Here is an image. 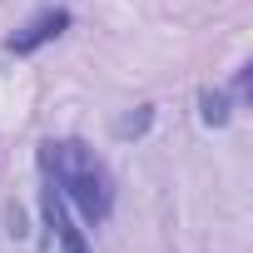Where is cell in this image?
I'll use <instances>...</instances> for the list:
<instances>
[{
    "mask_svg": "<svg viewBox=\"0 0 253 253\" xmlns=\"http://www.w3.org/2000/svg\"><path fill=\"white\" fill-rule=\"evenodd\" d=\"M149 119H154V109L144 104V109H139V119H124V124H119V134H144V129H149Z\"/></svg>",
    "mask_w": 253,
    "mask_h": 253,
    "instance_id": "5",
    "label": "cell"
},
{
    "mask_svg": "<svg viewBox=\"0 0 253 253\" xmlns=\"http://www.w3.org/2000/svg\"><path fill=\"white\" fill-rule=\"evenodd\" d=\"M243 89H248V70H238L228 89H204L199 94V119L209 124V129H223V124L233 119V104L243 99Z\"/></svg>",
    "mask_w": 253,
    "mask_h": 253,
    "instance_id": "4",
    "label": "cell"
},
{
    "mask_svg": "<svg viewBox=\"0 0 253 253\" xmlns=\"http://www.w3.org/2000/svg\"><path fill=\"white\" fill-rule=\"evenodd\" d=\"M40 174L70 209H80L84 223H104L114 213V174L84 139H45Z\"/></svg>",
    "mask_w": 253,
    "mask_h": 253,
    "instance_id": "1",
    "label": "cell"
},
{
    "mask_svg": "<svg viewBox=\"0 0 253 253\" xmlns=\"http://www.w3.org/2000/svg\"><path fill=\"white\" fill-rule=\"evenodd\" d=\"M75 25V15L65 10V5H45V10H35L10 40H5V50L15 55V60H25V55H35V50H45L50 40H60L65 30Z\"/></svg>",
    "mask_w": 253,
    "mask_h": 253,
    "instance_id": "3",
    "label": "cell"
},
{
    "mask_svg": "<svg viewBox=\"0 0 253 253\" xmlns=\"http://www.w3.org/2000/svg\"><path fill=\"white\" fill-rule=\"evenodd\" d=\"M40 228H45L40 253H89L84 228L70 218V204H65L50 184H45V194H40Z\"/></svg>",
    "mask_w": 253,
    "mask_h": 253,
    "instance_id": "2",
    "label": "cell"
}]
</instances>
